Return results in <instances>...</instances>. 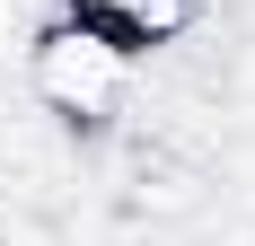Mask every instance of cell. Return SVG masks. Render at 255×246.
<instances>
[{
	"mask_svg": "<svg viewBox=\"0 0 255 246\" xmlns=\"http://www.w3.org/2000/svg\"><path fill=\"white\" fill-rule=\"evenodd\" d=\"M194 18H203V0H124L97 26H115V44H185Z\"/></svg>",
	"mask_w": 255,
	"mask_h": 246,
	"instance_id": "obj_2",
	"label": "cell"
},
{
	"mask_svg": "<svg viewBox=\"0 0 255 246\" xmlns=\"http://www.w3.org/2000/svg\"><path fill=\"white\" fill-rule=\"evenodd\" d=\"M26 79H35V97L62 123L97 132V123H115V106H124V88H132V44H115V26L62 9V18L35 35V53H26Z\"/></svg>",
	"mask_w": 255,
	"mask_h": 246,
	"instance_id": "obj_1",
	"label": "cell"
},
{
	"mask_svg": "<svg viewBox=\"0 0 255 246\" xmlns=\"http://www.w3.org/2000/svg\"><path fill=\"white\" fill-rule=\"evenodd\" d=\"M62 9H71V18H115L124 0H62Z\"/></svg>",
	"mask_w": 255,
	"mask_h": 246,
	"instance_id": "obj_3",
	"label": "cell"
}]
</instances>
